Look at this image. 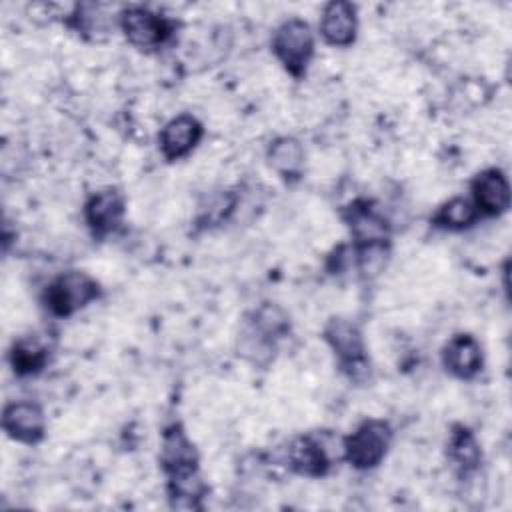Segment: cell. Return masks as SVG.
<instances>
[{"mask_svg":"<svg viewBox=\"0 0 512 512\" xmlns=\"http://www.w3.org/2000/svg\"><path fill=\"white\" fill-rule=\"evenodd\" d=\"M270 46L276 60L292 78H304L308 64L314 56V34L308 22L300 18L284 20L274 30Z\"/></svg>","mask_w":512,"mask_h":512,"instance_id":"6da1fadb","label":"cell"},{"mask_svg":"<svg viewBox=\"0 0 512 512\" xmlns=\"http://www.w3.org/2000/svg\"><path fill=\"white\" fill-rule=\"evenodd\" d=\"M390 442V424L378 418H368L344 438L342 456L356 470H372L386 458Z\"/></svg>","mask_w":512,"mask_h":512,"instance_id":"7a4b0ae2","label":"cell"},{"mask_svg":"<svg viewBox=\"0 0 512 512\" xmlns=\"http://www.w3.org/2000/svg\"><path fill=\"white\" fill-rule=\"evenodd\" d=\"M100 296V284L86 272L70 270L54 278L44 290V306L50 314L66 318L86 308Z\"/></svg>","mask_w":512,"mask_h":512,"instance_id":"3957f363","label":"cell"},{"mask_svg":"<svg viewBox=\"0 0 512 512\" xmlns=\"http://www.w3.org/2000/svg\"><path fill=\"white\" fill-rule=\"evenodd\" d=\"M118 26L124 38L142 52H154L162 48L174 34V20L144 8L128 6L118 12Z\"/></svg>","mask_w":512,"mask_h":512,"instance_id":"277c9868","label":"cell"},{"mask_svg":"<svg viewBox=\"0 0 512 512\" xmlns=\"http://www.w3.org/2000/svg\"><path fill=\"white\" fill-rule=\"evenodd\" d=\"M324 340L334 352L340 370L350 380L360 382L368 374L370 362L366 356V346L354 322L346 318H330L324 328Z\"/></svg>","mask_w":512,"mask_h":512,"instance_id":"5b68a950","label":"cell"},{"mask_svg":"<svg viewBox=\"0 0 512 512\" xmlns=\"http://www.w3.org/2000/svg\"><path fill=\"white\" fill-rule=\"evenodd\" d=\"M2 430L22 444H38L46 434V416L36 402L18 400L4 406Z\"/></svg>","mask_w":512,"mask_h":512,"instance_id":"8992f818","label":"cell"},{"mask_svg":"<svg viewBox=\"0 0 512 512\" xmlns=\"http://www.w3.org/2000/svg\"><path fill=\"white\" fill-rule=\"evenodd\" d=\"M204 136L202 124L192 114H180L164 124L158 134V148L164 160L174 162L188 156Z\"/></svg>","mask_w":512,"mask_h":512,"instance_id":"52a82bcc","label":"cell"},{"mask_svg":"<svg viewBox=\"0 0 512 512\" xmlns=\"http://www.w3.org/2000/svg\"><path fill=\"white\" fill-rule=\"evenodd\" d=\"M124 212L126 202L122 192H118L116 188L98 190L84 204V220L96 236H106L114 232L122 224Z\"/></svg>","mask_w":512,"mask_h":512,"instance_id":"ba28073f","label":"cell"},{"mask_svg":"<svg viewBox=\"0 0 512 512\" xmlns=\"http://www.w3.org/2000/svg\"><path fill=\"white\" fill-rule=\"evenodd\" d=\"M286 462L296 474L310 478L324 476L332 466L328 448L316 434H302L292 438L286 448Z\"/></svg>","mask_w":512,"mask_h":512,"instance_id":"9c48e42d","label":"cell"},{"mask_svg":"<svg viewBox=\"0 0 512 512\" xmlns=\"http://www.w3.org/2000/svg\"><path fill=\"white\" fill-rule=\"evenodd\" d=\"M472 202L484 216H500L510 208V184L502 170L488 168L474 176Z\"/></svg>","mask_w":512,"mask_h":512,"instance_id":"30bf717a","label":"cell"},{"mask_svg":"<svg viewBox=\"0 0 512 512\" xmlns=\"http://www.w3.org/2000/svg\"><path fill=\"white\" fill-rule=\"evenodd\" d=\"M344 220L348 222L354 248L388 244V224L374 208H370L368 202H354L350 208H346Z\"/></svg>","mask_w":512,"mask_h":512,"instance_id":"8fae6325","label":"cell"},{"mask_svg":"<svg viewBox=\"0 0 512 512\" xmlns=\"http://www.w3.org/2000/svg\"><path fill=\"white\" fill-rule=\"evenodd\" d=\"M320 36L326 44L336 48H346L356 40L358 16L356 6L344 0H336L324 6L320 16Z\"/></svg>","mask_w":512,"mask_h":512,"instance_id":"7c38bea8","label":"cell"},{"mask_svg":"<svg viewBox=\"0 0 512 512\" xmlns=\"http://www.w3.org/2000/svg\"><path fill=\"white\" fill-rule=\"evenodd\" d=\"M160 464L168 476L198 470V452L180 424H172L162 434Z\"/></svg>","mask_w":512,"mask_h":512,"instance_id":"4fadbf2b","label":"cell"},{"mask_svg":"<svg viewBox=\"0 0 512 512\" xmlns=\"http://www.w3.org/2000/svg\"><path fill=\"white\" fill-rule=\"evenodd\" d=\"M442 362L452 376L470 380L482 370V348L474 336L456 334L444 346Z\"/></svg>","mask_w":512,"mask_h":512,"instance_id":"5bb4252c","label":"cell"},{"mask_svg":"<svg viewBox=\"0 0 512 512\" xmlns=\"http://www.w3.org/2000/svg\"><path fill=\"white\" fill-rule=\"evenodd\" d=\"M68 26L84 38L102 40L112 30V18L104 4H76L72 14L68 16Z\"/></svg>","mask_w":512,"mask_h":512,"instance_id":"9a60e30c","label":"cell"},{"mask_svg":"<svg viewBox=\"0 0 512 512\" xmlns=\"http://www.w3.org/2000/svg\"><path fill=\"white\" fill-rule=\"evenodd\" d=\"M48 362V346L38 336H22L10 348L14 374L30 376L40 372Z\"/></svg>","mask_w":512,"mask_h":512,"instance_id":"2e32d148","label":"cell"},{"mask_svg":"<svg viewBox=\"0 0 512 512\" xmlns=\"http://www.w3.org/2000/svg\"><path fill=\"white\" fill-rule=\"evenodd\" d=\"M266 158H268L270 168H274L286 180L300 176L302 166H304V150H302L300 142L290 136L276 138L268 146Z\"/></svg>","mask_w":512,"mask_h":512,"instance_id":"e0dca14e","label":"cell"},{"mask_svg":"<svg viewBox=\"0 0 512 512\" xmlns=\"http://www.w3.org/2000/svg\"><path fill=\"white\" fill-rule=\"evenodd\" d=\"M448 458L452 460L454 468H458L464 474L478 468L482 454L474 434L468 428L454 426L448 438Z\"/></svg>","mask_w":512,"mask_h":512,"instance_id":"ac0fdd59","label":"cell"},{"mask_svg":"<svg viewBox=\"0 0 512 512\" xmlns=\"http://www.w3.org/2000/svg\"><path fill=\"white\" fill-rule=\"evenodd\" d=\"M480 212L470 198L456 196L444 202L432 216V224L444 230H464L478 220Z\"/></svg>","mask_w":512,"mask_h":512,"instance_id":"d6986e66","label":"cell"},{"mask_svg":"<svg viewBox=\"0 0 512 512\" xmlns=\"http://www.w3.org/2000/svg\"><path fill=\"white\" fill-rule=\"evenodd\" d=\"M206 490L208 488L198 470L168 476V496L176 508H200V500Z\"/></svg>","mask_w":512,"mask_h":512,"instance_id":"ffe728a7","label":"cell"},{"mask_svg":"<svg viewBox=\"0 0 512 512\" xmlns=\"http://www.w3.org/2000/svg\"><path fill=\"white\" fill-rule=\"evenodd\" d=\"M248 324L252 328H256L260 334H264L270 340H274V342L278 338H282L288 332V328H290V320H288L286 312L280 306L270 304V302H266L258 310H254V314L248 320Z\"/></svg>","mask_w":512,"mask_h":512,"instance_id":"44dd1931","label":"cell"}]
</instances>
